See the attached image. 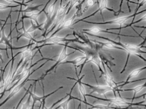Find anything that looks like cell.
Listing matches in <instances>:
<instances>
[{
	"instance_id": "obj_1",
	"label": "cell",
	"mask_w": 146,
	"mask_h": 109,
	"mask_svg": "<svg viewBox=\"0 0 146 109\" xmlns=\"http://www.w3.org/2000/svg\"><path fill=\"white\" fill-rule=\"evenodd\" d=\"M118 45H119L120 47H121L123 49L126 51L127 53H128V56H127V60L129 58V56L131 55H134L137 56L140 58H141V59H143V56H141L140 55L141 53H145V52L144 51H143L141 48V46L143 45V43H141L140 45H134V44H130V43H122L119 42L118 43ZM127 62L126 64V65L124 68V69H123V70L120 72V74H122V73L125 71V69L126 68V66H127Z\"/></svg>"
},
{
	"instance_id": "obj_2",
	"label": "cell",
	"mask_w": 146,
	"mask_h": 109,
	"mask_svg": "<svg viewBox=\"0 0 146 109\" xmlns=\"http://www.w3.org/2000/svg\"><path fill=\"white\" fill-rule=\"evenodd\" d=\"M136 14L134 15H131L129 16H125V17H121L119 18H117L115 19L109 21H106V22H88V21H84L87 23H90L91 24H94V25H104V24H115V25H122L125 24V23L131 18L132 17H135Z\"/></svg>"
},
{
	"instance_id": "obj_3",
	"label": "cell",
	"mask_w": 146,
	"mask_h": 109,
	"mask_svg": "<svg viewBox=\"0 0 146 109\" xmlns=\"http://www.w3.org/2000/svg\"><path fill=\"white\" fill-rule=\"evenodd\" d=\"M67 45H65V46H64V48H63V49L62 50V52L60 53V54L59 55V56H58V59H57V62H56V64H55L54 66H53L50 69H49V70L47 71L46 74H47L48 72H50L51 70H52L53 69L56 68V67H57V66L58 65H59L60 64H62L63 62H64V60L67 58V57H68L69 55H71V54H72V53H74L75 52V51H74V52H72V53H69V54H67Z\"/></svg>"
},
{
	"instance_id": "obj_4",
	"label": "cell",
	"mask_w": 146,
	"mask_h": 109,
	"mask_svg": "<svg viewBox=\"0 0 146 109\" xmlns=\"http://www.w3.org/2000/svg\"><path fill=\"white\" fill-rule=\"evenodd\" d=\"M70 34L67 35L65 37H59V36H50L47 39H46L43 41L44 44H52V45H57L60 44L63 42H66L68 40L67 39V36Z\"/></svg>"
},
{
	"instance_id": "obj_5",
	"label": "cell",
	"mask_w": 146,
	"mask_h": 109,
	"mask_svg": "<svg viewBox=\"0 0 146 109\" xmlns=\"http://www.w3.org/2000/svg\"><path fill=\"white\" fill-rule=\"evenodd\" d=\"M77 16V14L76 13L74 15H73L71 18L68 19L66 21H63L62 23L60 24V25L58 27L57 30L52 34V35L51 36H53L55 34H56L58 32H59L60 30H62V29H64V28H67L70 27V26H71L73 23V22H74L76 19V18Z\"/></svg>"
},
{
	"instance_id": "obj_6",
	"label": "cell",
	"mask_w": 146,
	"mask_h": 109,
	"mask_svg": "<svg viewBox=\"0 0 146 109\" xmlns=\"http://www.w3.org/2000/svg\"><path fill=\"white\" fill-rule=\"evenodd\" d=\"M86 85L92 90V93H96L100 95H104L109 91H112L107 86H92L88 84H87Z\"/></svg>"
},
{
	"instance_id": "obj_7",
	"label": "cell",
	"mask_w": 146,
	"mask_h": 109,
	"mask_svg": "<svg viewBox=\"0 0 146 109\" xmlns=\"http://www.w3.org/2000/svg\"><path fill=\"white\" fill-rule=\"evenodd\" d=\"M104 69L105 70V72H104V79L108 84V86L109 88H110L112 90H115L117 89V86L116 83L114 82L113 78L111 77L110 75H109L108 73L107 72L106 69L105 67L103 66Z\"/></svg>"
},
{
	"instance_id": "obj_8",
	"label": "cell",
	"mask_w": 146,
	"mask_h": 109,
	"mask_svg": "<svg viewBox=\"0 0 146 109\" xmlns=\"http://www.w3.org/2000/svg\"><path fill=\"white\" fill-rule=\"evenodd\" d=\"M98 3H99V9H98V10H96V11L95 12V13H94V14H92V15H90V16H88V17H85V18H84L83 19H80V21L76 22L75 23H78L79 21H84V19H86L88 18H89V17H91L93 16L94 15H95V14H96V13H98V12H99V11H100V13H101V15H102V12L103 10H104L105 9H108V10H109V11H111L114 12V11H113V9H111L109 8L108 7V1H106V0H105V1H98Z\"/></svg>"
},
{
	"instance_id": "obj_9",
	"label": "cell",
	"mask_w": 146,
	"mask_h": 109,
	"mask_svg": "<svg viewBox=\"0 0 146 109\" xmlns=\"http://www.w3.org/2000/svg\"><path fill=\"white\" fill-rule=\"evenodd\" d=\"M93 42H94L95 43L96 45H98L102 46V47L108 48V49H116L124 50L121 47L117 46L115 43H113V41H112L111 40L110 41L106 42H101L94 41H93Z\"/></svg>"
},
{
	"instance_id": "obj_10",
	"label": "cell",
	"mask_w": 146,
	"mask_h": 109,
	"mask_svg": "<svg viewBox=\"0 0 146 109\" xmlns=\"http://www.w3.org/2000/svg\"><path fill=\"white\" fill-rule=\"evenodd\" d=\"M82 31V32H89L91 34H98L100 33H109L117 34L116 33H113V32L109 31L107 29L104 30L98 27H91V28H88V29H83Z\"/></svg>"
},
{
	"instance_id": "obj_11",
	"label": "cell",
	"mask_w": 146,
	"mask_h": 109,
	"mask_svg": "<svg viewBox=\"0 0 146 109\" xmlns=\"http://www.w3.org/2000/svg\"><path fill=\"white\" fill-rule=\"evenodd\" d=\"M109 101L112 104H114L115 106H118V107H123V106H126L130 104L128 102H127L124 99H122L120 98H115L114 99H109Z\"/></svg>"
},
{
	"instance_id": "obj_12",
	"label": "cell",
	"mask_w": 146,
	"mask_h": 109,
	"mask_svg": "<svg viewBox=\"0 0 146 109\" xmlns=\"http://www.w3.org/2000/svg\"><path fill=\"white\" fill-rule=\"evenodd\" d=\"M145 67H143V68H139V69H136L135 70H133L130 74L129 75V76H127V78L126 79V83H127L129 81V80H130L131 78H135V77H136L137 76L139 75V74H140V73L143 70H145Z\"/></svg>"
},
{
	"instance_id": "obj_13",
	"label": "cell",
	"mask_w": 146,
	"mask_h": 109,
	"mask_svg": "<svg viewBox=\"0 0 146 109\" xmlns=\"http://www.w3.org/2000/svg\"><path fill=\"white\" fill-rule=\"evenodd\" d=\"M86 57L85 56H79V57H77V58H75L74 60H70V61H67V62H65L64 63H71L72 65H74L75 66L78 67V64L80 62H81L82 61H83V60H84L85 59H86Z\"/></svg>"
},
{
	"instance_id": "obj_14",
	"label": "cell",
	"mask_w": 146,
	"mask_h": 109,
	"mask_svg": "<svg viewBox=\"0 0 146 109\" xmlns=\"http://www.w3.org/2000/svg\"><path fill=\"white\" fill-rule=\"evenodd\" d=\"M56 3V1H55L54 3L51 4L48 8L47 13V17L48 18V19H51L52 18V16L54 13Z\"/></svg>"
},
{
	"instance_id": "obj_15",
	"label": "cell",
	"mask_w": 146,
	"mask_h": 109,
	"mask_svg": "<svg viewBox=\"0 0 146 109\" xmlns=\"http://www.w3.org/2000/svg\"><path fill=\"white\" fill-rule=\"evenodd\" d=\"M22 85H23V83L20 84H16L15 87L13 88V89H12V90H11V92L10 95H9L10 97L14 96V95L17 94L20 91V90L21 89V88L22 87Z\"/></svg>"
},
{
	"instance_id": "obj_16",
	"label": "cell",
	"mask_w": 146,
	"mask_h": 109,
	"mask_svg": "<svg viewBox=\"0 0 146 109\" xmlns=\"http://www.w3.org/2000/svg\"><path fill=\"white\" fill-rule=\"evenodd\" d=\"M85 75H83L81 78V79H80L78 80V86H79V90H80V94L81 96H82L84 98H85V96H86V90H85V88L83 86L82 83H81V79L83 78V77Z\"/></svg>"
},
{
	"instance_id": "obj_17",
	"label": "cell",
	"mask_w": 146,
	"mask_h": 109,
	"mask_svg": "<svg viewBox=\"0 0 146 109\" xmlns=\"http://www.w3.org/2000/svg\"><path fill=\"white\" fill-rule=\"evenodd\" d=\"M70 100V96H68L67 99H66V100H65L64 101H63L62 103H61V104L59 105V106L57 107V108L60 107H62L63 109H67V108H68V102H69Z\"/></svg>"
},
{
	"instance_id": "obj_18",
	"label": "cell",
	"mask_w": 146,
	"mask_h": 109,
	"mask_svg": "<svg viewBox=\"0 0 146 109\" xmlns=\"http://www.w3.org/2000/svg\"><path fill=\"white\" fill-rule=\"evenodd\" d=\"M145 84L144 83L143 85H142V84H141V85H139V86H137L135 88H133L131 90H133L134 91V93H135V95H136L137 93L140 92L145 87Z\"/></svg>"
},
{
	"instance_id": "obj_19",
	"label": "cell",
	"mask_w": 146,
	"mask_h": 109,
	"mask_svg": "<svg viewBox=\"0 0 146 109\" xmlns=\"http://www.w3.org/2000/svg\"><path fill=\"white\" fill-rule=\"evenodd\" d=\"M22 35H23L24 37L28 39H31V40H32L33 37V36L32 35V33H30L29 32H28L27 31H24L23 33L22 34Z\"/></svg>"
},
{
	"instance_id": "obj_20",
	"label": "cell",
	"mask_w": 146,
	"mask_h": 109,
	"mask_svg": "<svg viewBox=\"0 0 146 109\" xmlns=\"http://www.w3.org/2000/svg\"><path fill=\"white\" fill-rule=\"evenodd\" d=\"M86 2H87V8L93 6L96 3V1H93V0H88V1H87Z\"/></svg>"
},
{
	"instance_id": "obj_21",
	"label": "cell",
	"mask_w": 146,
	"mask_h": 109,
	"mask_svg": "<svg viewBox=\"0 0 146 109\" xmlns=\"http://www.w3.org/2000/svg\"><path fill=\"white\" fill-rule=\"evenodd\" d=\"M8 7V5H5L3 3H0V10H3L6 9Z\"/></svg>"
},
{
	"instance_id": "obj_22",
	"label": "cell",
	"mask_w": 146,
	"mask_h": 109,
	"mask_svg": "<svg viewBox=\"0 0 146 109\" xmlns=\"http://www.w3.org/2000/svg\"><path fill=\"white\" fill-rule=\"evenodd\" d=\"M3 38V31H0V41L2 40Z\"/></svg>"
}]
</instances>
